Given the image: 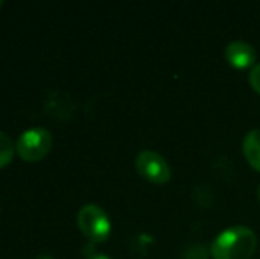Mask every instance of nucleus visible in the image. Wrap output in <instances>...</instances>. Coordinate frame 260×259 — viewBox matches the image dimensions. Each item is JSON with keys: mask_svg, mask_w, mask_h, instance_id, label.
Masks as SVG:
<instances>
[{"mask_svg": "<svg viewBox=\"0 0 260 259\" xmlns=\"http://www.w3.org/2000/svg\"><path fill=\"white\" fill-rule=\"evenodd\" d=\"M87 259H112V257H108L106 254H92V256H89Z\"/></svg>", "mask_w": 260, "mask_h": 259, "instance_id": "9", "label": "nucleus"}, {"mask_svg": "<svg viewBox=\"0 0 260 259\" xmlns=\"http://www.w3.org/2000/svg\"><path fill=\"white\" fill-rule=\"evenodd\" d=\"M14 156V144L4 131H0V169L9 165Z\"/></svg>", "mask_w": 260, "mask_h": 259, "instance_id": "7", "label": "nucleus"}, {"mask_svg": "<svg viewBox=\"0 0 260 259\" xmlns=\"http://www.w3.org/2000/svg\"><path fill=\"white\" fill-rule=\"evenodd\" d=\"M53 146V137L45 128H28L16 140V151L25 162H39L50 153Z\"/></svg>", "mask_w": 260, "mask_h": 259, "instance_id": "3", "label": "nucleus"}, {"mask_svg": "<svg viewBox=\"0 0 260 259\" xmlns=\"http://www.w3.org/2000/svg\"><path fill=\"white\" fill-rule=\"evenodd\" d=\"M258 200H260V187H258Z\"/></svg>", "mask_w": 260, "mask_h": 259, "instance_id": "10", "label": "nucleus"}, {"mask_svg": "<svg viewBox=\"0 0 260 259\" xmlns=\"http://www.w3.org/2000/svg\"><path fill=\"white\" fill-rule=\"evenodd\" d=\"M135 167L142 178L156 185L167 183L172 178V169L168 162L156 151H149V149L140 151L135 160Z\"/></svg>", "mask_w": 260, "mask_h": 259, "instance_id": "4", "label": "nucleus"}, {"mask_svg": "<svg viewBox=\"0 0 260 259\" xmlns=\"http://www.w3.org/2000/svg\"><path fill=\"white\" fill-rule=\"evenodd\" d=\"M0 7H2V0H0Z\"/></svg>", "mask_w": 260, "mask_h": 259, "instance_id": "11", "label": "nucleus"}, {"mask_svg": "<svg viewBox=\"0 0 260 259\" xmlns=\"http://www.w3.org/2000/svg\"><path fill=\"white\" fill-rule=\"evenodd\" d=\"M257 249V236L246 225H232L211 243L212 259H250Z\"/></svg>", "mask_w": 260, "mask_h": 259, "instance_id": "1", "label": "nucleus"}, {"mask_svg": "<svg viewBox=\"0 0 260 259\" xmlns=\"http://www.w3.org/2000/svg\"><path fill=\"white\" fill-rule=\"evenodd\" d=\"M225 59L229 64H232L237 69H246L253 68L255 61H257V52L255 48L246 41H232L226 45L225 48Z\"/></svg>", "mask_w": 260, "mask_h": 259, "instance_id": "5", "label": "nucleus"}, {"mask_svg": "<svg viewBox=\"0 0 260 259\" xmlns=\"http://www.w3.org/2000/svg\"><path fill=\"white\" fill-rule=\"evenodd\" d=\"M243 153L251 167L260 172V128L250 130L243 138Z\"/></svg>", "mask_w": 260, "mask_h": 259, "instance_id": "6", "label": "nucleus"}, {"mask_svg": "<svg viewBox=\"0 0 260 259\" xmlns=\"http://www.w3.org/2000/svg\"><path fill=\"white\" fill-rule=\"evenodd\" d=\"M248 80H250L251 89H253L255 93L260 94V63L255 64L253 68H251L250 75H248Z\"/></svg>", "mask_w": 260, "mask_h": 259, "instance_id": "8", "label": "nucleus"}, {"mask_svg": "<svg viewBox=\"0 0 260 259\" xmlns=\"http://www.w3.org/2000/svg\"><path fill=\"white\" fill-rule=\"evenodd\" d=\"M78 227L90 242L94 243H103L112 233V222H110L108 215L103 208L96 206V204H85L82 210L78 211Z\"/></svg>", "mask_w": 260, "mask_h": 259, "instance_id": "2", "label": "nucleus"}]
</instances>
